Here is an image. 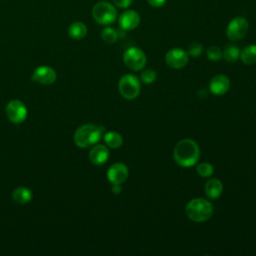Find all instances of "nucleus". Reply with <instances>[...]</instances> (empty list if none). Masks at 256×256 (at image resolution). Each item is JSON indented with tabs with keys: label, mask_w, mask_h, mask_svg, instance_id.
I'll return each instance as SVG.
<instances>
[{
	"label": "nucleus",
	"mask_w": 256,
	"mask_h": 256,
	"mask_svg": "<svg viewBox=\"0 0 256 256\" xmlns=\"http://www.w3.org/2000/svg\"><path fill=\"white\" fill-rule=\"evenodd\" d=\"M173 157L179 166L191 167L195 165L200 158L199 146L192 139H182L176 144Z\"/></svg>",
	"instance_id": "obj_1"
},
{
	"label": "nucleus",
	"mask_w": 256,
	"mask_h": 256,
	"mask_svg": "<svg viewBox=\"0 0 256 256\" xmlns=\"http://www.w3.org/2000/svg\"><path fill=\"white\" fill-rule=\"evenodd\" d=\"M186 216L194 222H204L213 214L212 204L204 198L191 199L185 207Z\"/></svg>",
	"instance_id": "obj_2"
},
{
	"label": "nucleus",
	"mask_w": 256,
	"mask_h": 256,
	"mask_svg": "<svg viewBox=\"0 0 256 256\" xmlns=\"http://www.w3.org/2000/svg\"><path fill=\"white\" fill-rule=\"evenodd\" d=\"M103 131V127H98L93 124L82 125L74 134V142L81 148L91 147L101 139Z\"/></svg>",
	"instance_id": "obj_3"
},
{
	"label": "nucleus",
	"mask_w": 256,
	"mask_h": 256,
	"mask_svg": "<svg viewBox=\"0 0 256 256\" xmlns=\"http://www.w3.org/2000/svg\"><path fill=\"white\" fill-rule=\"evenodd\" d=\"M92 17L101 25H109L115 22L117 11L113 4L106 1H100L92 8Z\"/></svg>",
	"instance_id": "obj_4"
},
{
	"label": "nucleus",
	"mask_w": 256,
	"mask_h": 256,
	"mask_svg": "<svg viewBox=\"0 0 256 256\" xmlns=\"http://www.w3.org/2000/svg\"><path fill=\"white\" fill-rule=\"evenodd\" d=\"M140 81L138 77L133 74H126L122 76L118 83V89L121 96L127 100L137 98L140 93Z\"/></svg>",
	"instance_id": "obj_5"
},
{
	"label": "nucleus",
	"mask_w": 256,
	"mask_h": 256,
	"mask_svg": "<svg viewBox=\"0 0 256 256\" xmlns=\"http://www.w3.org/2000/svg\"><path fill=\"white\" fill-rule=\"evenodd\" d=\"M248 29V21L244 17L236 16L228 23L226 28V36L231 41H239L246 36Z\"/></svg>",
	"instance_id": "obj_6"
},
{
	"label": "nucleus",
	"mask_w": 256,
	"mask_h": 256,
	"mask_svg": "<svg viewBox=\"0 0 256 256\" xmlns=\"http://www.w3.org/2000/svg\"><path fill=\"white\" fill-rule=\"evenodd\" d=\"M124 64L132 71H140L146 65V56L138 47H130L123 54Z\"/></svg>",
	"instance_id": "obj_7"
},
{
	"label": "nucleus",
	"mask_w": 256,
	"mask_h": 256,
	"mask_svg": "<svg viewBox=\"0 0 256 256\" xmlns=\"http://www.w3.org/2000/svg\"><path fill=\"white\" fill-rule=\"evenodd\" d=\"M8 119L13 123H22L27 117V108L20 100H12L6 106Z\"/></svg>",
	"instance_id": "obj_8"
},
{
	"label": "nucleus",
	"mask_w": 256,
	"mask_h": 256,
	"mask_svg": "<svg viewBox=\"0 0 256 256\" xmlns=\"http://www.w3.org/2000/svg\"><path fill=\"white\" fill-rule=\"evenodd\" d=\"M188 53L181 48L170 49L165 56L166 64L174 69L183 68L188 63Z\"/></svg>",
	"instance_id": "obj_9"
},
{
	"label": "nucleus",
	"mask_w": 256,
	"mask_h": 256,
	"mask_svg": "<svg viewBox=\"0 0 256 256\" xmlns=\"http://www.w3.org/2000/svg\"><path fill=\"white\" fill-rule=\"evenodd\" d=\"M129 171L124 163H114L107 171V178L112 184H122L128 178Z\"/></svg>",
	"instance_id": "obj_10"
},
{
	"label": "nucleus",
	"mask_w": 256,
	"mask_h": 256,
	"mask_svg": "<svg viewBox=\"0 0 256 256\" xmlns=\"http://www.w3.org/2000/svg\"><path fill=\"white\" fill-rule=\"evenodd\" d=\"M140 20L141 17L136 10H126L119 16L118 23L121 29L129 31L137 28L140 24Z\"/></svg>",
	"instance_id": "obj_11"
},
{
	"label": "nucleus",
	"mask_w": 256,
	"mask_h": 256,
	"mask_svg": "<svg viewBox=\"0 0 256 256\" xmlns=\"http://www.w3.org/2000/svg\"><path fill=\"white\" fill-rule=\"evenodd\" d=\"M32 80L40 84L49 85L56 80V72L51 67L40 66L34 71Z\"/></svg>",
	"instance_id": "obj_12"
},
{
	"label": "nucleus",
	"mask_w": 256,
	"mask_h": 256,
	"mask_svg": "<svg viewBox=\"0 0 256 256\" xmlns=\"http://www.w3.org/2000/svg\"><path fill=\"white\" fill-rule=\"evenodd\" d=\"M230 88V80L227 76L220 74L214 76L209 83V89L214 95H223Z\"/></svg>",
	"instance_id": "obj_13"
},
{
	"label": "nucleus",
	"mask_w": 256,
	"mask_h": 256,
	"mask_svg": "<svg viewBox=\"0 0 256 256\" xmlns=\"http://www.w3.org/2000/svg\"><path fill=\"white\" fill-rule=\"evenodd\" d=\"M109 158V150L102 144H97L92 147L89 152V159L95 165H103Z\"/></svg>",
	"instance_id": "obj_14"
},
{
	"label": "nucleus",
	"mask_w": 256,
	"mask_h": 256,
	"mask_svg": "<svg viewBox=\"0 0 256 256\" xmlns=\"http://www.w3.org/2000/svg\"><path fill=\"white\" fill-rule=\"evenodd\" d=\"M204 191L209 199L215 200L219 198L220 195L222 194V191H223L222 182L217 178H211L206 182L204 186Z\"/></svg>",
	"instance_id": "obj_15"
},
{
	"label": "nucleus",
	"mask_w": 256,
	"mask_h": 256,
	"mask_svg": "<svg viewBox=\"0 0 256 256\" xmlns=\"http://www.w3.org/2000/svg\"><path fill=\"white\" fill-rule=\"evenodd\" d=\"M68 34L71 38H73L75 40H80L86 36L87 27L83 22L76 21L69 26Z\"/></svg>",
	"instance_id": "obj_16"
},
{
	"label": "nucleus",
	"mask_w": 256,
	"mask_h": 256,
	"mask_svg": "<svg viewBox=\"0 0 256 256\" xmlns=\"http://www.w3.org/2000/svg\"><path fill=\"white\" fill-rule=\"evenodd\" d=\"M12 198L15 202L26 204L32 199V192L26 187H18L12 192Z\"/></svg>",
	"instance_id": "obj_17"
},
{
	"label": "nucleus",
	"mask_w": 256,
	"mask_h": 256,
	"mask_svg": "<svg viewBox=\"0 0 256 256\" xmlns=\"http://www.w3.org/2000/svg\"><path fill=\"white\" fill-rule=\"evenodd\" d=\"M240 59L246 65H253L256 63V45H248L240 51Z\"/></svg>",
	"instance_id": "obj_18"
},
{
	"label": "nucleus",
	"mask_w": 256,
	"mask_h": 256,
	"mask_svg": "<svg viewBox=\"0 0 256 256\" xmlns=\"http://www.w3.org/2000/svg\"><path fill=\"white\" fill-rule=\"evenodd\" d=\"M104 141L108 147L115 149V148H119L122 145L123 138L118 132L110 131V132L105 133Z\"/></svg>",
	"instance_id": "obj_19"
},
{
	"label": "nucleus",
	"mask_w": 256,
	"mask_h": 256,
	"mask_svg": "<svg viewBox=\"0 0 256 256\" xmlns=\"http://www.w3.org/2000/svg\"><path fill=\"white\" fill-rule=\"evenodd\" d=\"M223 58L230 63L236 62L240 58L239 48L234 45H228L223 51Z\"/></svg>",
	"instance_id": "obj_20"
},
{
	"label": "nucleus",
	"mask_w": 256,
	"mask_h": 256,
	"mask_svg": "<svg viewBox=\"0 0 256 256\" xmlns=\"http://www.w3.org/2000/svg\"><path fill=\"white\" fill-rule=\"evenodd\" d=\"M102 40L107 44H113L118 39V32L112 27H106L101 32Z\"/></svg>",
	"instance_id": "obj_21"
},
{
	"label": "nucleus",
	"mask_w": 256,
	"mask_h": 256,
	"mask_svg": "<svg viewBox=\"0 0 256 256\" xmlns=\"http://www.w3.org/2000/svg\"><path fill=\"white\" fill-rule=\"evenodd\" d=\"M196 171H197V173H198L201 177L207 178V177H210V176L214 173V168H213V166H212L210 163H208V162H202V163H200V164L197 165Z\"/></svg>",
	"instance_id": "obj_22"
},
{
	"label": "nucleus",
	"mask_w": 256,
	"mask_h": 256,
	"mask_svg": "<svg viewBox=\"0 0 256 256\" xmlns=\"http://www.w3.org/2000/svg\"><path fill=\"white\" fill-rule=\"evenodd\" d=\"M206 55L209 60L211 61H219L221 58H223V52L218 46H210L206 50Z\"/></svg>",
	"instance_id": "obj_23"
},
{
	"label": "nucleus",
	"mask_w": 256,
	"mask_h": 256,
	"mask_svg": "<svg viewBox=\"0 0 256 256\" xmlns=\"http://www.w3.org/2000/svg\"><path fill=\"white\" fill-rule=\"evenodd\" d=\"M157 78V74L153 69H146L141 72L140 79L142 80L143 83L145 84H152L155 82Z\"/></svg>",
	"instance_id": "obj_24"
},
{
	"label": "nucleus",
	"mask_w": 256,
	"mask_h": 256,
	"mask_svg": "<svg viewBox=\"0 0 256 256\" xmlns=\"http://www.w3.org/2000/svg\"><path fill=\"white\" fill-rule=\"evenodd\" d=\"M202 51H203V46L199 42H192L188 46L187 53L192 57H199L202 54Z\"/></svg>",
	"instance_id": "obj_25"
},
{
	"label": "nucleus",
	"mask_w": 256,
	"mask_h": 256,
	"mask_svg": "<svg viewBox=\"0 0 256 256\" xmlns=\"http://www.w3.org/2000/svg\"><path fill=\"white\" fill-rule=\"evenodd\" d=\"M133 0H112L113 4L115 6H117L118 8H121V9H126L128 8L131 3H132Z\"/></svg>",
	"instance_id": "obj_26"
},
{
	"label": "nucleus",
	"mask_w": 256,
	"mask_h": 256,
	"mask_svg": "<svg viewBox=\"0 0 256 256\" xmlns=\"http://www.w3.org/2000/svg\"><path fill=\"white\" fill-rule=\"evenodd\" d=\"M148 2V4L152 7H155V8H159V7H162L167 0H146Z\"/></svg>",
	"instance_id": "obj_27"
},
{
	"label": "nucleus",
	"mask_w": 256,
	"mask_h": 256,
	"mask_svg": "<svg viewBox=\"0 0 256 256\" xmlns=\"http://www.w3.org/2000/svg\"><path fill=\"white\" fill-rule=\"evenodd\" d=\"M111 190H112V192L114 194H119L121 192V190H122V187L120 186V184H113Z\"/></svg>",
	"instance_id": "obj_28"
}]
</instances>
